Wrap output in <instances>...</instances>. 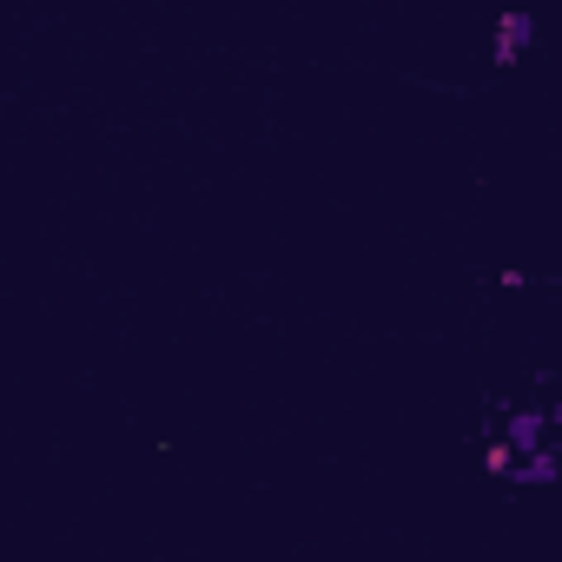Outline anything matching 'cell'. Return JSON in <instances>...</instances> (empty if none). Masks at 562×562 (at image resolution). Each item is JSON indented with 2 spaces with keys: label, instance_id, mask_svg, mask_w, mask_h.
Wrapping results in <instances>:
<instances>
[{
  "label": "cell",
  "instance_id": "1",
  "mask_svg": "<svg viewBox=\"0 0 562 562\" xmlns=\"http://www.w3.org/2000/svg\"><path fill=\"white\" fill-rule=\"evenodd\" d=\"M529 33H536V27H529V14H510L503 27H496V60H516V53L529 47Z\"/></svg>",
  "mask_w": 562,
  "mask_h": 562
}]
</instances>
